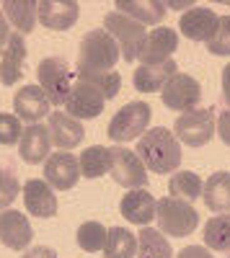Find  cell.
<instances>
[{
	"label": "cell",
	"instance_id": "cell-1",
	"mask_svg": "<svg viewBox=\"0 0 230 258\" xmlns=\"http://www.w3.org/2000/svg\"><path fill=\"white\" fill-rule=\"evenodd\" d=\"M137 158L153 173H174L181 165V145L179 137L165 126L148 129L137 140Z\"/></svg>",
	"mask_w": 230,
	"mask_h": 258
},
{
	"label": "cell",
	"instance_id": "cell-2",
	"mask_svg": "<svg viewBox=\"0 0 230 258\" xmlns=\"http://www.w3.org/2000/svg\"><path fill=\"white\" fill-rule=\"evenodd\" d=\"M119 44L109 31L93 29L83 36L78 49V73H111L119 59Z\"/></svg>",
	"mask_w": 230,
	"mask_h": 258
},
{
	"label": "cell",
	"instance_id": "cell-3",
	"mask_svg": "<svg viewBox=\"0 0 230 258\" xmlns=\"http://www.w3.org/2000/svg\"><path fill=\"white\" fill-rule=\"evenodd\" d=\"M155 220H158V230L163 235H171V238H186V235H192L197 230L199 214H197V209L189 202L165 197V199H158Z\"/></svg>",
	"mask_w": 230,
	"mask_h": 258
},
{
	"label": "cell",
	"instance_id": "cell-4",
	"mask_svg": "<svg viewBox=\"0 0 230 258\" xmlns=\"http://www.w3.org/2000/svg\"><path fill=\"white\" fill-rule=\"evenodd\" d=\"M148 124H150V103L132 101L127 106H122L111 116V121L106 126V135H109V140L124 145V142H132V140L142 137Z\"/></svg>",
	"mask_w": 230,
	"mask_h": 258
},
{
	"label": "cell",
	"instance_id": "cell-5",
	"mask_svg": "<svg viewBox=\"0 0 230 258\" xmlns=\"http://www.w3.org/2000/svg\"><path fill=\"white\" fill-rule=\"evenodd\" d=\"M103 31H109V36L119 44V52L127 62H135L142 52L145 44V26H140L137 21H132L130 16H124L119 11H111L106 18H103Z\"/></svg>",
	"mask_w": 230,
	"mask_h": 258
},
{
	"label": "cell",
	"instance_id": "cell-6",
	"mask_svg": "<svg viewBox=\"0 0 230 258\" xmlns=\"http://www.w3.org/2000/svg\"><path fill=\"white\" fill-rule=\"evenodd\" d=\"M36 78H39V88L47 93L49 103L62 106L68 101L70 91H73V73L65 57H47L39 62L36 68Z\"/></svg>",
	"mask_w": 230,
	"mask_h": 258
},
{
	"label": "cell",
	"instance_id": "cell-7",
	"mask_svg": "<svg viewBox=\"0 0 230 258\" xmlns=\"http://www.w3.org/2000/svg\"><path fill=\"white\" fill-rule=\"evenodd\" d=\"M174 132L179 142L189 147H202L215 137V111L212 109H192L176 119Z\"/></svg>",
	"mask_w": 230,
	"mask_h": 258
},
{
	"label": "cell",
	"instance_id": "cell-8",
	"mask_svg": "<svg viewBox=\"0 0 230 258\" xmlns=\"http://www.w3.org/2000/svg\"><path fill=\"white\" fill-rule=\"evenodd\" d=\"M163 103L168 106V109L179 111V114H186L197 109V103L202 98V85L197 78L186 75V73H176L168 83L163 85V93H160Z\"/></svg>",
	"mask_w": 230,
	"mask_h": 258
},
{
	"label": "cell",
	"instance_id": "cell-9",
	"mask_svg": "<svg viewBox=\"0 0 230 258\" xmlns=\"http://www.w3.org/2000/svg\"><path fill=\"white\" fill-rule=\"evenodd\" d=\"M111 178L124 188H142L148 183V168L142 165L137 153L127 147H111Z\"/></svg>",
	"mask_w": 230,
	"mask_h": 258
},
{
	"label": "cell",
	"instance_id": "cell-10",
	"mask_svg": "<svg viewBox=\"0 0 230 258\" xmlns=\"http://www.w3.org/2000/svg\"><path fill=\"white\" fill-rule=\"evenodd\" d=\"M103 106H106V98H103V93L98 88H93L91 83L86 80H75L73 83V91L65 101V109L73 119H96Z\"/></svg>",
	"mask_w": 230,
	"mask_h": 258
},
{
	"label": "cell",
	"instance_id": "cell-11",
	"mask_svg": "<svg viewBox=\"0 0 230 258\" xmlns=\"http://www.w3.org/2000/svg\"><path fill=\"white\" fill-rule=\"evenodd\" d=\"M44 178L49 186H54L57 191H70L78 181H80V165L78 158L70 155L68 150L54 153L44 160Z\"/></svg>",
	"mask_w": 230,
	"mask_h": 258
},
{
	"label": "cell",
	"instance_id": "cell-12",
	"mask_svg": "<svg viewBox=\"0 0 230 258\" xmlns=\"http://www.w3.org/2000/svg\"><path fill=\"white\" fill-rule=\"evenodd\" d=\"M80 16V6L75 0H39L36 3V18L41 26L65 31L75 26V21Z\"/></svg>",
	"mask_w": 230,
	"mask_h": 258
},
{
	"label": "cell",
	"instance_id": "cell-13",
	"mask_svg": "<svg viewBox=\"0 0 230 258\" xmlns=\"http://www.w3.org/2000/svg\"><path fill=\"white\" fill-rule=\"evenodd\" d=\"M34 240V230L26 214L16 209L0 212V243L11 250H24Z\"/></svg>",
	"mask_w": 230,
	"mask_h": 258
},
{
	"label": "cell",
	"instance_id": "cell-14",
	"mask_svg": "<svg viewBox=\"0 0 230 258\" xmlns=\"http://www.w3.org/2000/svg\"><path fill=\"white\" fill-rule=\"evenodd\" d=\"M13 109H16V116L24 119L29 124H39V119L49 116L52 111V103L47 98V93L39 88V85H24L16 98H13Z\"/></svg>",
	"mask_w": 230,
	"mask_h": 258
},
{
	"label": "cell",
	"instance_id": "cell-15",
	"mask_svg": "<svg viewBox=\"0 0 230 258\" xmlns=\"http://www.w3.org/2000/svg\"><path fill=\"white\" fill-rule=\"evenodd\" d=\"M217 24H220V16L212 8L192 6L189 11L179 18V31L186 39H192V41H207L217 31Z\"/></svg>",
	"mask_w": 230,
	"mask_h": 258
},
{
	"label": "cell",
	"instance_id": "cell-16",
	"mask_svg": "<svg viewBox=\"0 0 230 258\" xmlns=\"http://www.w3.org/2000/svg\"><path fill=\"white\" fill-rule=\"evenodd\" d=\"M176 47H179V31L171 29V26H158L155 31H150L148 36H145L140 59H142V64L165 62V59H171Z\"/></svg>",
	"mask_w": 230,
	"mask_h": 258
},
{
	"label": "cell",
	"instance_id": "cell-17",
	"mask_svg": "<svg viewBox=\"0 0 230 258\" xmlns=\"http://www.w3.org/2000/svg\"><path fill=\"white\" fill-rule=\"evenodd\" d=\"M155 207H158V202H155V197L148 188H132V191H127L122 197V204H119L122 217L130 220L132 225H148V222H153L155 220Z\"/></svg>",
	"mask_w": 230,
	"mask_h": 258
},
{
	"label": "cell",
	"instance_id": "cell-18",
	"mask_svg": "<svg viewBox=\"0 0 230 258\" xmlns=\"http://www.w3.org/2000/svg\"><path fill=\"white\" fill-rule=\"evenodd\" d=\"M21 191H24V204L34 217L47 220V217H54L57 214V197H54V191L47 181L31 178V181L24 183Z\"/></svg>",
	"mask_w": 230,
	"mask_h": 258
},
{
	"label": "cell",
	"instance_id": "cell-19",
	"mask_svg": "<svg viewBox=\"0 0 230 258\" xmlns=\"http://www.w3.org/2000/svg\"><path fill=\"white\" fill-rule=\"evenodd\" d=\"M49 147H52V137H49V129L44 124H29L21 135L18 142V155L24 158V163H41L49 158Z\"/></svg>",
	"mask_w": 230,
	"mask_h": 258
},
{
	"label": "cell",
	"instance_id": "cell-20",
	"mask_svg": "<svg viewBox=\"0 0 230 258\" xmlns=\"http://www.w3.org/2000/svg\"><path fill=\"white\" fill-rule=\"evenodd\" d=\"M47 129H49L54 147H60V150H70L86 137V129H83V124L78 119H73L70 114H60V111H52L47 116Z\"/></svg>",
	"mask_w": 230,
	"mask_h": 258
},
{
	"label": "cell",
	"instance_id": "cell-21",
	"mask_svg": "<svg viewBox=\"0 0 230 258\" xmlns=\"http://www.w3.org/2000/svg\"><path fill=\"white\" fill-rule=\"evenodd\" d=\"M176 73H179V68H176L174 59H165V62H158V64H140L132 75V83L140 93H155V91H163V85Z\"/></svg>",
	"mask_w": 230,
	"mask_h": 258
},
{
	"label": "cell",
	"instance_id": "cell-22",
	"mask_svg": "<svg viewBox=\"0 0 230 258\" xmlns=\"http://www.w3.org/2000/svg\"><path fill=\"white\" fill-rule=\"evenodd\" d=\"M24 62H26V39L21 34H11L6 52L0 57V83L13 85L24 75Z\"/></svg>",
	"mask_w": 230,
	"mask_h": 258
},
{
	"label": "cell",
	"instance_id": "cell-23",
	"mask_svg": "<svg viewBox=\"0 0 230 258\" xmlns=\"http://www.w3.org/2000/svg\"><path fill=\"white\" fill-rule=\"evenodd\" d=\"M202 199L207 209H212L215 214H230V173L227 170H217L207 178L202 188Z\"/></svg>",
	"mask_w": 230,
	"mask_h": 258
},
{
	"label": "cell",
	"instance_id": "cell-24",
	"mask_svg": "<svg viewBox=\"0 0 230 258\" xmlns=\"http://www.w3.org/2000/svg\"><path fill=\"white\" fill-rule=\"evenodd\" d=\"M114 11L130 16L140 26L160 24L165 18V3H158V0H119Z\"/></svg>",
	"mask_w": 230,
	"mask_h": 258
},
{
	"label": "cell",
	"instance_id": "cell-25",
	"mask_svg": "<svg viewBox=\"0 0 230 258\" xmlns=\"http://www.w3.org/2000/svg\"><path fill=\"white\" fill-rule=\"evenodd\" d=\"M78 165H80L83 178H101L103 173L111 170V147L93 145L88 150H83L78 158Z\"/></svg>",
	"mask_w": 230,
	"mask_h": 258
},
{
	"label": "cell",
	"instance_id": "cell-26",
	"mask_svg": "<svg viewBox=\"0 0 230 258\" xmlns=\"http://www.w3.org/2000/svg\"><path fill=\"white\" fill-rule=\"evenodd\" d=\"M3 13H6V18L13 24V29L24 36V34H29V31H34V24H36V3L34 0H6L3 6Z\"/></svg>",
	"mask_w": 230,
	"mask_h": 258
},
{
	"label": "cell",
	"instance_id": "cell-27",
	"mask_svg": "<svg viewBox=\"0 0 230 258\" xmlns=\"http://www.w3.org/2000/svg\"><path fill=\"white\" fill-rule=\"evenodd\" d=\"M137 258H174L168 238H163L160 230L142 227L137 235Z\"/></svg>",
	"mask_w": 230,
	"mask_h": 258
},
{
	"label": "cell",
	"instance_id": "cell-28",
	"mask_svg": "<svg viewBox=\"0 0 230 258\" xmlns=\"http://www.w3.org/2000/svg\"><path fill=\"white\" fill-rule=\"evenodd\" d=\"M137 253V235L127 227H111L103 243V258H135Z\"/></svg>",
	"mask_w": 230,
	"mask_h": 258
},
{
	"label": "cell",
	"instance_id": "cell-29",
	"mask_svg": "<svg viewBox=\"0 0 230 258\" xmlns=\"http://www.w3.org/2000/svg\"><path fill=\"white\" fill-rule=\"evenodd\" d=\"M202 178L194 173V170H176V176H171L168 181V191L174 199H184V202H197L202 197Z\"/></svg>",
	"mask_w": 230,
	"mask_h": 258
},
{
	"label": "cell",
	"instance_id": "cell-30",
	"mask_svg": "<svg viewBox=\"0 0 230 258\" xmlns=\"http://www.w3.org/2000/svg\"><path fill=\"white\" fill-rule=\"evenodd\" d=\"M204 245L220 253H230V214H217V217L207 220Z\"/></svg>",
	"mask_w": 230,
	"mask_h": 258
},
{
	"label": "cell",
	"instance_id": "cell-31",
	"mask_svg": "<svg viewBox=\"0 0 230 258\" xmlns=\"http://www.w3.org/2000/svg\"><path fill=\"white\" fill-rule=\"evenodd\" d=\"M106 235H109V230L103 227L101 222H83V225L78 227V245L86 250V253L103 250Z\"/></svg>",
	"mask_w": 230,
	"mask_h": 258
},
{
	"label": "cell",
	"instance_id": "cell-32",
	"mask_svg": "<svg viewBox=\"0 0 230 258\" xmlns=\"http://www.w3.org/2000/svg\"><path fill=\"white\" fill-rule=\"evenodd\" d=\"M78 80H86L91 83L93 88H98L103 93V98H114L119 96V88H122V75L119 73H78Z\"/></svg>",
	"mask_w": 230,
	"mask_h": 258
},
{
	"label": "cell",
	"instance_id": "cell-33",
	"mask_svg": "<svg viewBox=\"0 0 230 258\" xmlns=\"http://www.w3.org/2000/svg\"><path fill=\"white\" fill-rule=\"evenodd\" d=\"M207 49L217 57H227L230 54V16H220V24H217V31L204 41Z\"/></svg>",
	"mask_w": 230,
	"mask_h": 258
},
{
	"label": "cell",
	"instance_id": "cell-34",
	"mask_svg": "<svg viewBox=\"0 0 230 258\" xmlns=\"http://www.w3.org/2000/svg\"><path fill=\"white\" fill-rule=\"evenodd\" d=\"M18 191H21V183H18L16 173L8 168H0V212H6L13 204Z\"/></svg>",
	"mask_w": 230,
	"mask_h": 258
},
{
	"label": "cell",
	"instance_id": "cell-35",
	"mask_svg": "<svg viewBox=\"0 0 230 258\" xmlns=\"http://www.w3.org/2000/svg\"><path fill=\"white\" fill-rule=\"evenodd\" d=\"M21 119L13 116V114H0V145H13V142H21Z\"/></svg>",
	"mask_w": 230,
	"mask_h": 258
},
{
	"label": "cell",
	"instance_id": "cell-36",
	"mask_svg": "<svg viewBox=\"0 0 230 258\" xmlns=\"http://www.w3.org/2000/svg\"><path fill=\"white\" fill-rule=\"evenodd\" d=\"M217 132H220V140L230 147V109L220 111V121H217Z\"/></svg>",
	"mask_w": 230,
	"mask_h": 258
},
{
	"label": "cell",
	"instance_id": "cell-37",
	"mask_svg": "<svg viewBox=\"0 0 230 258\" xmlns=\"http://www.w3.org/2000/svg\"><path fill=\"white\" fill-rule=\"evenodd\" d=\"M176 258H215V255L207 248H202V245H186L184 250H179Z\"/></svg>",
	"mask_w": 230,
	"mask_h": 258
},
{
	"label": "cell",
	"instance_id": "cell-38",
	"mask_svg": "<svg viewBox=\"0 0 230 258\" xmlns=\"http://www.w3.org/2000/svg\"><path fill=\"white\" fill-rule=\"evenodd\" d=\"M21 258H57V253L52 248H47V245H34L31 250H26Z\"/></svg>",
	"mask_w": 230,
	"mask_h": 258
},
{
	"label": "cell",
	"instance_id": "cell-39",
	"mask_svg": "<svg viewBox=\"0 0 230 258\" xmlns=\"http://www.w3.org/2000/svg\"><path fill=\"white\" fill-rule=\"evenodd\" d=\"M222 101L230 109V62L225 64V70H222Z\"/></svg>",
	"mask_w": 230,
	"mask_h": 258
},
{
	"label": "cell",
	"instance_id": "cell-40",
	"mask_svg": "<svg viewBox=\"0 0 230 258\" xmlns=\"http://www.w3.org/2000/svg\"><path fill=\"white\" fill-rule=\"evenodd\" d=\"M8 39H11V29H8V18L3 13V8H0V47L8 44Z\"/></svg>",
	"mask_w": 230,
	"mask_h": 258
}]
</instances>
